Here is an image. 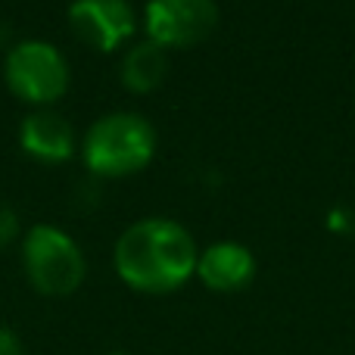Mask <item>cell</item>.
I'll use <instances>...</instances> for the list:
<instances>
[{"instance_id":"obj_1","label":"cell","mask_w":355,"mask_h":355,"mask_svg":"<svg viewBox=\"0 0 355 355\" xmlns=\"http://www.w3.org/2000/svg\"><path fill=\"white\" fill-rule=\"evenodd\" d=\"M116 275L137 293H172L196 275L200 250L178 221H135L116 243Z\"/></svg>"},{"instance_id":"obj_2","label":"cell","mask_w":355,"mask_h":355,"mask_svg":"<svg viewBox=\"0 0 355 355\" xmlns=\"http://www.w3.org/2000/svg\"><path fill=\"white\" fill-rule=\"evenodd\" d=\"M85 162L103 178H125L147 168L156 153V131L137 112H110L85 135Z\"/></svg>"},{"instance_id":"obj_3","label":"cell","mask_w":355,"mask_h":355,"mask_svg":"<svg viewBox=\"0 0 355 355\" xmlns=\"http://www.w3.org/2000/svg\"><path fill=\"white\" fill-rule=\"evenodd\" d=\"M22 265L28 284L44 296H69L85 281V252L60 227L35 225L22 240Z\"/></svg>"},{"instance_id":"obj_4","label":"cell","mask_w":355,"mask_h":355,"mask_svg":"<svg viewBox=\"0 0 355 355\" xmlns=\"http://www.w3.org/2000/svg\"><path fill=\"white\" fill-rule=\"evenodd\" d=\"M6 87L19 100L47 106L60 100L69 87V66L56 47L44 41H22L6 53L3 66Z\"/></svg>"},{"instance_id":"obj_5","label":"cell","mask_w":355,"mask_h":355,"mask_svg":"<svg viewBox=\"0 0 355 355\" xmlns=\"http://www.w3.org/2000/svg\"><path fill=\"white\" fill-rule=\"evenodd\" d=\"M218 22L215 0H150L147 35L159 47H193L206 41Z\"/></svg>"},{"instance_id":"obj_6","label":"cell","mask_w":355,"mask_h":355,"mask_svg":"<svg viewBox=\"0 0 355 355\" xmlns=\"http://www.w3.org/2000/svg\"><path fill=\"white\" fill-rule=\"evenodd\" d=\"M69 25L75 37L91 50L110 53L135 31V10L128 0H75L69 6Z\"/></svg>"},{"instance_id":"obj_7","label":"cell","mask_w":355,"mask_h":355,"mask_svg":"<svg viewBox=\"0 0 355 355\" xmlns=\"http://www.w3.org/2000/svg\"><path fill=\"white\" fill-rule=\"evenodd\" d=\"M252 275H256V259L243 243H234V240H218L206 246L196 262V277L215 293L243 290Z\"/></svg>"},{"instance_id":"obj_8","label":"cell","mask_w":355,"mask_h":355,"mask_svg":"<svg viewBox=\"0 0 355 355\" xmlns=\"http://www.w3.org/2000/svg\"><path fill=\"white\" fill-rule=\"evenodd\" d=\"M19 144L37 162H66L75 153V131L56 112H35L19 128Z\"/></svg>"},{"instance_id":"obj_9","label":"cell","mask_w":355,"mask_h":355,"mask_svg":"<svg viewBox=\"0 0 355 355\" xmlns=\"http://www.w3.org/2000/svg\"><path fill=\"white\" fill-rule=\"evenodd\" d=\"M166 72H168L166 47H159L153 41L135 44L122 60V85L135 94L156 91L162 85V78H166Z\"/></svg>"},{"instance_id":"obj_10","label":"cell","mask_w":355,"mask_h":355,"mask_svg":"<svg viewBox=\"0 0 355 355\" xmlns=\"http://www.w3.org/2000/svg\"><path fill=\"white\" fill-rule=\"evenodd\" d=\"M16 237H19V218H16V212H12L10 206H3V202H0V250H3V246H10Z\"/></svg>"},{"instance_id":"obj_11","label":"cell","mask_w":355,"mask_h":355,"mask_svg":"<svg viewBox=\"0 0 355 355\" xmlns=\"http://www.w3.org/2000/svg\"><path fill=\"white\" fill-rule=\"evenodd\" d=\"M0 355H25V346L10 327L0 324Z\"/></svg>"},{"instance_id":"obj_12","label":"cell","mask_w":355,"mask_h":355,"mask_svg":"<svg viewBox=\"0 0 355 355\" xmlns=\"http://www.w3.org/2000/svg\"><path fill=\"white\" fill-rule=\"evenodd\" d=\"M110 355H131V352H125V349H116V352H110Z\"/></svg>"}]
</instances>
